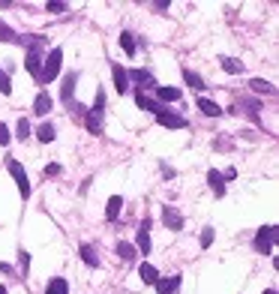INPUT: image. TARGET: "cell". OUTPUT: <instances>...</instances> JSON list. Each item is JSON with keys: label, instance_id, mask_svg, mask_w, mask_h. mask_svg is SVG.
<instances>
[{"label": "cell", "instance_id": "obj_37", "mask_svg": "<svg viewBox=\"0 0 279 294\" xmlns=\"http://www.w3.org/2000/svg\"><path fill=\"white\" fill-rule=\"evenodd\" d=\"M0 294H6V288H3V285H0Z\"/></svg>", "mask_w": 279, "mask_h": 294}, {"label": "cell", "instance_id": "obj_9", "mask_svg": "<svg viewBox=\"0 0 279 294\" xmlns=\"http://www.w3.org/2000/svg\"><path fill=\"white\" fill-rule=\"evenodd\" d=\"M207 183H210V189H213L219 198L225 195V177H222L219 171H207Z\"/></svg>", "mask_w": 279, "mask_h": 294}, {"label": "cell", "instance_id": "obj_23", "mask_svg": "<svg viewBox=\"0 0 279 294\" xmlns=\"http://www.w3.org/2000/svg\"><path fill=\"white\" fill-rule=\"evenodd\" d=\"M147 228H150V222L144 219V225H141V231H138V249H141V252H150V234H147Z\"/></svg>", "mask_w": 279, "mask_h": 294}, {"label": "cell", "instance_id": "obj_33", "mask_svg": "<svg viewBox=\"0 0 279 294\" xmlns=\"http://www.w3.org/2000/svg\"><path fill=\"white\" fill-rule=\"evenodd\" d=\"M210 243H213V228H204V231H201V246L207 249Z\"/></svg>", "mask_w": 279, "mask_h": 294}, {"label": "cell", "instance_id": "obj_30", "mask_svg": "<svg viewBox=\"0 0 279 294\" xmlns=\"http://www.w3.org/2000/svg\"><path fill=\"white\" fill-rule=\"evenodd\" d=\"M0 93H6V96L12 93V84H9V75H6L3 69H0Z\"/></svg>", "mask_w": 279, "mask_h": 294}, {"label": "cell", "instance_id": "obj_20", "mask_svg": "<svg viewBox=\"0 0 279 294\" xmlns=\"http://www.w3.org/2000/svg\"><path fill=\"white\" fill-rule=\"evenodd\" d=\"M45 294H69V285H66V279H63V276L51 279V282H48V288H45Z\"/></svg>", "mask_w": 279, "mask_h": 294}, {"label": "cell", "instance_id": "obj_3", "mask_svg": "<svg viewBox=\"0 0 279 294\" xmlns=\"http://www.w3.org/2000/svg\"><path fill=\"white\" fill-rule=\"evenodd\" d=\"M6 168H9V174H12V177H15V183H18V192L27 198V195H30V180H27V171L21 168V162L9 159V165H6Z\"/></svg>", "mask_w": 279, "mask_h": 294}, {"label": "cell", "instance_id": "obj_10", "mask_svg": "<svg viewBox=\"0 0 279 294\" xmlns=\"http://www.w3.org/2000/svg\"><path fill=\"white\" fill-rule=\"evenodd\" d=\"M120 207H123V198H120V195H111V198H108V207H105V219L114 222V219L120 216Z\"/></svg>", "mask_w": 279, "mask_h": 294}, {"label": "cell", "instance_id": "obj_29", "mask_svg": "<svg viewBox=\"0 0 279 294\" xmlns=\"http://www.w3.org/2000/svg\"><path fill=\"white\" fill-rule=\"evenodd\" d=\"M15 135H18V138H21V141H24V138H27V135H30V123H27V120H24V117H21V120H18V132H15Z\"/></svg>", "mask_w": 279, "mask_h": 294}, {"label": "cell", "instance_id": "obj_13", "mask_svg": "<svg viewBox=\"0 0 279 294\" xmlns=\"http://www.w3.org/2000/svg\"><path fill=\"white\" fill-rule=\"evenodd\" d=\"M51 105H54V99L42 90V93L36 96V102H33V111H36V114H48V111H51Z\"/></svg>", "mask_w": 279, "mask_h": 294}, {"label": "cell", "instance_id": "obj_27", "mask_svg": "<svg viewBox=\"0 0 279 294\" xmlns=\"http://www.w3.org/2000/svg\"><path fill=\"white\" fill-rule=\"evenodd\" d=\"M117 255H120L123 261H132V258H135V246H129V243H117Z\"/></svg>", "mask_w": 279, "mask_h": 294}, {"label": "cell", "instance_id": "obj_31", "mask_svg": "<svg viewBox=\"0 0 279 294\" xmlns=\"http://www.w3.org/2000/svg\"><path fill=\"white\" fill-rule=\"evenodd\" d=\"M45 9L57 15V12H66V3H60V0H51V3H45Z\"/></svg>", "mask_w": 279, "mask_h": 294}, {"label": "cell", "instance_id": "obj_16", "mask_svg": "<svg viewBox=\"0 0 279 294\" xmlns=\"http://www.w3.org/2000/svg\"><path fill=\"white\" fill-rule=\"evenodd\" d=\"M114 87H117V93H126L129 90V78H126V69L123 66H114Z\"/></svg>", "mask_w": 279, "mask_h": 294}, {"label": "cell", "instance_id": "obj_4", "mask_svg": "<svg viewBox=\"0 0 279 294\" xmlns=\"http://www.w3.org/2000/svg\"><path fill=\"white\" fill-rule=\"evenodd\" d=\"M273 243H276V225H267V228H261L255 234V249L258 252H270Z\"/></svg>", "mask_w": 279, "mask_h": 294}, {"label": "cell", "instance_id": "obj_19", "mask_svg": "<svg viewBox=\"0 0 279 294\" xmlns=\"http://www.w3.org/2000/svg\"><path fill=\"white\" fill-rule=\"evenodd\" d=\"M78 252H81V261H84L87 267H99V258H96V252H93V246H87V243H84V246H81Z\"/></svg>", "mask_w": 279, "mask_h": 294}, {"label": "cell", "instance_id": "obj_17", "mask_svg": "<svg viewBox=\"0 0 279 294\" xmlns=\"http://www.w3.org/2000/svg\"><path fill=\"white\" fill-rule=\"evenodd\" d=\"M219 63H222V69H225L228 75H240V72H243V63L234 60V57H219Z\"/></svg>", "mask_w": 279, "mask_h": 294}, {"label": "cell", "instance_id": "obj_14", "mask_svg": "<svg viewBox=\"0 0 279 294\" xmlns=\"http://www.w3.org/2000/svg\"><path fill=\"white\" fill-rule=\"evenodd\" d=\"M198 108H201V114H207V117H219V114H222V108H219L213 99H207V96L198 99Z\"/></svg>", "mask_w": 279, "mask_h": 294}, {"label": "cell", "instance_id": "obj_1", "mask_svg": "<svg viewBox=\"0 0 279 294\" xmlns=\"http://www.w3.org/2000/svg\"><path fill=\"white\" fill-rule=\"evenodd\" d=\"M60 63H63V48H51V54L45 57V66H42V75H39V81H54L57 78V72H60Z\"/></svg>", "mask_w": 279, "mask_h": 294}, {"label": "cell", "instance_id": "obj_7", "mask_svg": "<svg viewBox=\"0 0 279 294\" xmlns=\"http://www.w3.org/2000/svg\"><path fill=\"white\" fill-rule=\"evenodd\" d=\"M135 102H138V108H144V111H153V114H159V111H165L156 99H150V96H144V90H138L135 93Z\"/></svg>", "mask_w": 279, "mask_h": 294}, {"label": "cell", "instance_id": "obj_12", "mask_svg": "<svg viewBox=\"0 0 279 294\" xmlns=\"http://www.w3.org/2000/svg\"><path fill=\"white\" fill-rule=\"evenodd\" d=\"M126 78H132V81H138V84H144V87H153V84H156L153 75L144 72V69H132V72H126ZM144 87H141V90H144Z\"/></svg>", "mask_w": 279, "mask_h": 294}, {"label": "cell", "instance_id": "obj_2", "mask_svg": "<svg viewBox=\"0 0 279 294\" xmlns=\"http://www.w3.org/2000/svg\"><path fill=\"white\" fill-rule=\"evenodd\" d=\"M27 42H30V51H27V69L39 78V75H42V60H45V57H42V48H39L42 39H27Z\"/></svg>", "mask_w": 279, "mask_h": 294}, {"label": "cell", "instance_id": "obj_28", "mask_svg": "<svg viewBox=\"0 0 279 294\" xmlns=\"http://www.w3.org/2000/svg\"><path fill=\"white\" fill-rule=\"evenodd\" d=\"M0 42H15V30L0 21Z\"/></svg>", "mask_w": 279, "mask_h": 294}, {"label": "cell", "instance_id": "obj_32", "mask_svg": "<svg viewBox=\"0 0 279 294\" xmlns=\"http://www.w3.org/2000/svg\"><path fill=\"white\" fill-rule=\"evenodd\" d=\"M102 105H105V93H102V90H96V102H93V111H96V114H102Z\"/></svg>", "mask_w": 279, "mask_h": 294}, {"label": "cell", "instance_id": "obj_34", "mask_svg": "<svg viewBox=\"0 0 279 294\" xmlns=\"http://www.w3.org/2000/svg\"><path fill=\"white\" fill-rule=\"evenodd\" d=\"M45 174H51V177H57V174H60V165H57V162H51V165H45Z\"/></svg>", "mask_w": 279, "mask_h": 294}, {"label": "cell", "instance_id": "obj_15", "mask_svg": "<svg viewBox=\"0 0 279 294\" xmlns=\"http://www.w3.org/2000/svg\"><path fill=\"white\" fill-rule=\"evenodd\" d=\"M180 285V276H171V279H156V291L159 294H174Z\"/></svg>", "mask_w": 279, "mask_h": 294}, {"label": "cell", "instance_id": "obj_24", "mask_svg": "<svg viewBox=\"0 0 279 294\" xmlns=\"http://www.w3.org/2000/svg\"><path fill=\"white\" fill-rule=\"evenodd\" d=\"M36 138H39V141H45V144H48V141H54V126H51V123H42V126L36 129Z\"/></svg>", "mask_w": 279, "mask_h": 294}, {"label": "cell", "instance_id": "obj_35", "mask_svg": "<svg viewBox=\"0 0 279 294\" xmlns=\"http://www.w3.org/2000/svg\"><path fill=\"white\" fill-rule=\"evenodd\" d=\"M3 144H9V129L0 123V147H3Z\"/></svg>", "mask_w": 279, "mask_h": 294}, {"label": "cell", "instance_id": "obj_26", "mask_svg": "<svg viewBox=\"0 0 279 294\" xmlns=\"http://www.w3.org/2000/svg\"><path fill=\"white\" fill-rule=\"evenodd\" d=\"M249 84H252V90H255V93H273V84H270V81H264V78H252Z\"/></svg>", "mask_w": 279, "mask_h": 294}, {"label": "cell", "instance_id": "obj_36", "mask_svg": "<svg viewBox=\"0 0 279 294\" xmlns=\"http://www.w3.org/2000/svg\"><path fill=\"white\" fill-rule=\"evenodd\" d=\"M264 294H276V288H267V291H264Z\"/></svg>", "mask_w": 279, "mask_h": 294}, {"label": "cell", "instance_id": "obj_18", "mask_svg": "<svg viewBox=\"0 0 279 294\" xmlns=\"http://www.w3.org/2000/svg\"><path fill=\"white\" fill-rule=\"evenodd\" d=\"M183 78H186V84L189 87H195V90H204L207 84H204V78L198 75V72H192V69H183Z\"/></svg>", "mask_w": 279, "mask_h": 294}, {"label": "cell", "instance_id": "obj_6", "mask_svg": "<svg viewBox=\"0 0 279 294\" xmlns=\"http://www.w3.org/2000/svg\"><path fill=\"white\" fill-rule=\"evenodd\" d=\"M156 120H159L162 126H168V129H183V126H186V117L171 114V111H159V114H156Z\"/></svg>", "mask_w": 279, "mask_h": 294}, {"label": "cell", "instance_id": "obj_8", "mask_svg": "<svg viewBox=\"0 0 279 294\" xmlns=\"http://www.w3.org/2000/svg\"><path fill=\"white\" fill-rule=\"evenodd\" d=\"M75 81H78V75H75V72H69V75L63 78V87H60V99H63V102H69V99H72V93H75Z\"/></svg>", "mask_w": 279, "mask_h": 294}, {"label": "cell", "instance_id": "obj_25", "mask_svg": "<svg viewBox=\"0 0 279 294\" xmlns=\"http://www.w3.org/2000/svg\"><path fill=\"white\" fill-rule=\"evenodd\" d=\"M120 45H123V51H126V54H135V39H132V33H129V30H123V33H120Z\"/></svg>", "mask_w": 279, "mask_h": 294}, {"label": "cell", "instance_id": "obj_11", "mask_svg": "<svg viewBox=\"0 0 279 294\" xmlns=\"http://www.w3.org/2000/svg\"><path fill=\"white\" fill-rule=\"evenodd\" d=\"M138 276H141V282H144V285H156V279H159L156 267H153V264H147V261L138 267Z\"/></svg>", "mask_w": 279, "mask_h": 294}, {"label": "cell", "instance_id": "obj_21", "mask_svg": "<svg viewBox=\"0 0 279 294\" xmlns=\"http://www.w3.org/2000/svg\"><path fill=\"white\" fill-rule=\"evenodd\" d=\"M156 96H159V102H174V99H180V90L177 87H159Z\"/></svg>", "mask_w": 279, "mask_h": 294}, {"label": "cell", "instance_id": "obj_22", "mask_svg": "<svg viewBox=\"0 0 279 294\" xmlns=\"http://www.w3.org/2000/svg\"><path fill=\"white\" fill-rule=\"evenodd\" d=\"M84 123H87V129H90L93 135H99V132H102V114H96V111H90Z\"/></svg>", "mask_w": 279, "mask_h": 294}, {"label": "cell", "instance_id": "obj_5", "mask_svg": "<svg viewBox=\"0 0 279 294\" xmlns=\"http://www.w3.org/2000/svg\"><path fill=\"white\" fill-rule=\"evenodd\" d=\"M162 222H165L171 231H180V228H183V216H180V210L171 207V204H165V210H162Z\"/></svg>", "mask_w": 279, "mask_h": 294}]
</instances>
